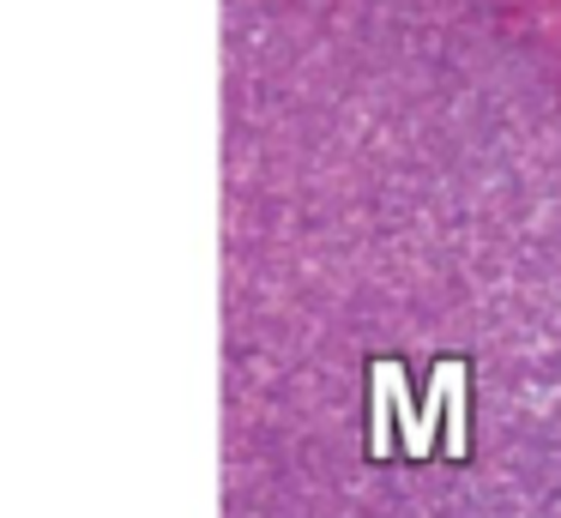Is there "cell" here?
<instances>
[{
  "label": "cell",
  "mask_w": 561,
  "mask_h": 518,
  "mask_svg": "<svg viewBox=\"0 0 561 518\" xmlns=\"http://www.w3.org/2000/svg\"><path fill=\"white\" fill-rule=\"evenodd\" d=\"M435 380L447 392V458H465V380H471V368L465 361H440Z\"/></svg>",
  "instance_id": "1"
}]
</instances>
